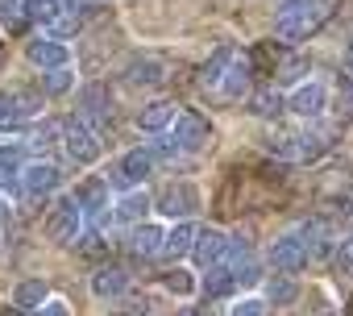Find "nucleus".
Segmentation results:
<instances>
[{"label": "nucleus", "mask_w": 353, "mask_h": 316, "mask_svg": "<svg viewBox=\"0 0 353 316\" xmlns=\"http://www.w3.org/2000/svg\"><path fill=\"white\" fill-rule=\"evenodd\" d=\"M332 9H336V0H279L274 34L283 42H303L332 17Z\"/></svg>", "instance_id": "obj_1"}, {"label": "nucleus", "mask_w": 353, "mask_h": 316, "mask_svg": "<svg viewBox=\"0 0 353 316\" xmlns=\"http://www.w3.org/2000/svg\"><path fill=\"white\" fill-rule=\"evenodd\" d=\"M316 241H320V225H316V221L279 233V237L270 241V250H266V254H270V266H274L279 275H299V270L312 262Z\"/></svg>", "instance_id": "obj_2"}, {"label": "nucleus", "mask_w": 353, "mask_h": 316, "mask_svg": "<svg viewBox=\"0 0 353 316\" xmlns=\"http://www.w3.org/2000/svg\"><path fill=\"white\" fill-rule=\"evenodd\" d=\"M154 171H158V154L150 150V141H141V146H133V150H125V154L117 158L112 171H108L104 179H108V188H112L117 196H125V192L141 188Z\"/></svg>", "instance_id": "obj_3"}, {"label": "nucleus", "mask_w": 353, "mask_h": 316, "mask_svg": "<svg viewBox=\"0 0 353 316\" xmlns=\"http://www.w3.org/2000/svg\"><path fill=\"white\" fill-rule=\"evenodd\" d=\"M266 150L274 158H287V163H312V158H320L328 150V133H320V129H291V133L274 129L266 137Z\"/></svg>", "instance_id": "obj_4"}, {"label": "nucleus", "mask_w": 353, "mask_h": 316, "mask_svg": "<svg viewBox=\"0 0 353 316\" xmlns=\"http://www.w3.org/2000/svg\"><path fill=\"white\" fill-rule=\"evenodd\" d=\"M63 154H67L71 167H92V163H100V154H104V133H96L75 112V117L63 121Z\"/></svg>", "instance_id": "obj_5"}, {"label": "nucleus", "mask_w": 353, "mask_h": 316, "mask_svg": "<svg viewBox=\"0 0 353 316\" xmlns=\"http://www.w3.org/2000/svg\"><path fill=\"white\" fill-rule=\"evenodd\" d=\"M200 208H204V200H200V188H196V184H188V179H170V184H166V188L154 196V213H158L162 221H170V225L192 221Z\"/></svg>", "instance_id": "obj_6"}, {"label": "nucleus", "mask_w": 353, "mask_h": 316, "mask_svg": "<svg viewBox=\"0 0 353 316\" xmlns=\"http://www.w3.org/2000/svg\"><path fill=\"white\" fill-rule=\"evenodd\" d=\"M63 184H67V171L54 158H30L26 167V179H21V196L26 200H59L63 196Z\"/></svg>", "instance_id": "obj_7"}, {"label": "nucleus", "mask_w": 353, "mask_h": 316, "mask_svg": "<svg viewBox=\"0 0 353 316\" xmlns=\"http://www.w3.org/2000/svg\"><path fill=\"white\" fill-rule=\"evenodd\" d=\"M328 83L324 79H299L291 92H287V112L303 125H316L324 112H328Z\"/></svg>", "instance_id": "obj_8"}, {"label": "nucleus", "mask_w": 353, "mask_h": 316, "mask_svg": "<svg viewBox=\"0 0 353 316\" xmlns=\"http://www.w3.org/2000/svg\"><path fill=\"white\" fill-rule=\"evenodd\" d=\"M42 112V100L34 92H0V133H26Z\"/></svg>", "instance_id": "obj_9"}, {"label": "nucleus", "mask_w": 353, "mask_h": 316, "mask_svg": "<svg viewBox=\"0 0 353 316\" xmlns=\"http://www.w3.org/2000/svg\"><path fill=\"white\" fill-rule=\"evenodd\" d=\"M83 225H88V217H83V208H79V200H75V196H59V200H54V208L46 213V237H50V241H59V246L79 241Z\"/></svg>", "instance_id": "obj_10"}, {"label": "nucleus", "mask_w": 353, "mask_h": 316, "mask_svg": "<svg viewBox=\"0 0 353 316\" xmlns=\"http://www.w3.org/2000/svg\"><path fill=\"white\" fill-rule=\"evenodd\" d=\"M170 137H174V146H179V154L188 158V154H200V150L212 141V129H208V121H204L200 112L183 108V112H179V121L170 125Z\"/></svg>", "instance_id": "obj_11"}, {"label": "nucleus", "mask_w": 353, "mask_h": 316, "mask_svg": "<svg viewBox=\"0 0 353 316\" xmlns=\"http://www.w3.org/2000/svg\"><path fill=\"white\" fill-rule=\"evenodd\" d=\"M121 83L133 88V92H154V88L166 83V63L154 59V55H137L121 67Z\"/></svg>", "instance_id": "obj_12"}, {"label": "nucleus", "mask_w": 353, "mask_h": 316, "mask_svg": "<svg viewBox=\"0 0 353 316\" xmlns=\"http://www.w3.org/2000/svg\"><path fill=\"white\" fill-rule=\"evenodd\" d=\"M26 146L21 141H0V196H21V179H26Z\"/></svg>", "instance_id": "obj_13"}, {"label": "nucleus", "mask_w": 353, "mask_h": 316, "mask_svg": "<svg viewBox=\"0 0 353 316\" xmlns=\"http://www.w3.org/2000/svg\"><path fill=\"white\" fill-rule=\"evenodd\" d=\"M26 59L38 67V71H59V67H71V46L50 38V34H38L26 42Z\"/></svg>", "instance_id": "obj_14"}, {"label": "nucleus", "mask_w": 353, "mask_h": 316, "mask_svg": "<svg viewBox=\"0 0 353 316\" xmlns=\"http://www.w3.org/2000/svg\"><path fill=\"white\" fill-rule=\"evenodd\" d=\"M75 200H79V208H83V217L88 221H100V225H108L112 221V188H108V179L100 175V179H88L79 192H75Z\"/></svg>", "instance_id": "obj_15"}, {"label": "nucleus", "mask_w": 353, "mask_h": 316, "mask_svg": "<svg viewBox=\"0 0 353 316\" xmlns=\"http://www.w3.org/2000/svg\"><path fill=\"white\" fill-rule=\"evenodd\" d=\"M75 104H79V117H83L96 133H104V125H108V117H112V96H108V88H104V83H83Z\"/></svg>", "instance_id": "obj_16"}, {"label": "nucleus", "mask_w": 353, "mask_h": 316, "mask_svg": "<svg viewBox=\"0 0 353 316\" xmlns=\"http://www.w3.org/2000/svg\"><path fill=\"white\" fill-rule=\"evenodd\" d=\"M229 241H233V233H225V229H216V225H204L200 233H196V246H192V258L200 262V266H208V270H216L225 258H229Z\"/></svg>", "instance_id": "obj_17"}, {"label": "nucleus", "mask_w": 353, "mask_h": 316, "mask_svg": "<svg viewBox=\"0 0 353 316\" xmlns=\"http://www.w3.org/2000/svg\"><path fill=\"white\" fill-rule=\"evenodd\" d=\"M179 112H183V108L174 104V100H150V104L137 112V129H141V133H154V137H158V133H170V125L179 121Z\"/></svg>", "instance_id": "obj_18"}, {"label": "nucleus", "mask_w": 353, "mask_h": 316, "mask_svg": "<svg viewBox=\"0 0 353 316\" xmlns=\"http://www.w3.org/2000/svg\"><path fill=\"white\" fill-rule=\"evenodd\" d=\"M145 213H154V196H150L145 188H133V192L117 196V204H112V221H121V225H129V229L141 225Z\"/></svg>", "instance_id": "obj_19"}, {"label": "nucleus", "mask_w": 353, "mask_h": 316, "mask_svg": "<svg viewBox=\"0 0 353 316\" xmlns=\"http://www.w3.org/2000/svg\"><path fill=\"white\" fill-rule=\"evenodd\" d=\"M162 241H166V225H158V221H141V225L129 229V250H133L137 258L162 254Z\"/></svg>", "instance_id": "obj_20"}, {"label": "nucleus", "mask_w": 353, "mask_h": 316, "mask_svg": "<svg viewBox=\"0 0 353 316\" xmlns=\"http://www.w3.org/2000/svg\"><path fill=\"white\" fill-rule=\"evenodd\" d=\"M237 55H241V50H237V46H229V42H225V46H216V50H212V59H208V63H204V71H200V83L216 92V88L225 83V75L233 71Z\"/></svg>", "instance_id": "obj_21"}, {"label": "nucleus", "mask_w": 353, "mask_h": 316, "mask_svg": "<svg viewBox=\"0 0 353 316\" xmlns=\"http://www.w3.org/2000/svg\"><path fill=\"white\" fill-rule=\"evenodd\" d=\"M196 233H200V225H196V221H179V225H170V229H166V241H162V258H183V254H192Z\"/></svg>", "instance_id": "obj_22"}, {"label": "nucleus", "mask_w": 353, "mask_h": 316, "mask_svg": "<svg viewBox=\"0 0 353 316\" xmlns=\"http://www.w3.org/2000/svg\"><path fill=\"white\" fill-rule=\"evenodd\" d=\"M125 287H129V275H125L121 266H100V270L92 275V291H96L100 299H117V295H125Z\"/></svg>", "instance_id": "obj_23"}, {"label": "nucleus", "mask_w": 353, "mask_h": 316, "mask_svg": "<svg viewBox=\"0 0 353 316\" xmlns=\"http://www.w3.org/2000/svg\"><path fill=\"white\" fill-rule=\"evenodd\" d=\"M250 75H254V67H250V59L245 55H237V63H233V71L225 75V83L216 88L225 100H241L245 92H250Z\"/></svg>", "instance_id": "obj_24"}, {"label": "nucleus", "mask_w": 353, "mask_h": 316, "mask_svg": "<svg viewBox=\"0 0 353 316\" xmlns=\"http://www.w3.org/2000/svg\"><path fill=\"white\" fill-rule=\"evenodd\" d=\"M30 21H34V13H30V0H0V30L17 34V30H26Z\"/></svg>", "instance_id": "obj_25"}, {"label": "nucleus", "mask_w": 353, "mask_h": 316, "mask_svg": "<svg viewBox=\"0 0 353 316\" xmlns=\"http://www.w3.org/2000/svg\"><path fill=\"white\" fill-rule=\"evenodd\" d=\"M50 146H63V125H59V121L34 125V129H30V150H38V158H42Z\"/></svg>", "instance_id": "obj_26"}, {"label": "nucleus", "mask_w": 353, "mask_h": 316, "mask_svg": "<svg viewBox=\"0 0 353 316\" xmlns=\"http://www.w3.org/2000/svg\"><path fill=\"white\" fill-rule=\"evenodd\" d=\"M250 112H254V117H262V121H270V117L287 112V96H279L274 88H266V92H258V96L250 100Z\"/></svg>", "instance_id": "obj_27"}, {"label": "nucleus", "mask_w": 353, "mask_h": 316, "mask_svg": "<svg viewBox=\"0 0 353 316\" xmlns=\"http://www.w3.org/2000/svg\"><path fill=\"white\" fill-rule=\"evenodd\" d=\"M295 295H299V287H295L291 275H270V279H266V299H270L274 308H287Z\"/></svg>", "instance_id": "obj_28"}, {"label": "nucleus", "mask_w": 353, "mask_h": 316, "mask_svg": "<svg viewBox=\"0 0 353 316\" xmlns=\"http://www.w3.org/2000/svg\"><path fill=\"white\" fill-rule=\"evenodd\" d=\"M71 88H75V71H71V67L42 71V92H46V96H67Z\"/></svg>", "instance_id": "obj_29"}, {"label": "nucleus", "mask_w": 353, "mask_h": 316, "mask_svg": "<svg viewBox=\"0 0 353 316\" xmlns=\"http://www.w3.org/2000/svg\"><path fill=\"white\" fill-rule=\"evenodd\" d=\"M17 304H21V308H42V304H46V283H42V279L21 283V287H17Z\"/></svg>", "instance_id": "obj_30"}, {"label": "nucleus", "mask_w": 353, "mask_h": 316, "mask_svg": "<svg viewBox=\"0 0 353 316\" xmlns=\"http://www.w3.org/2000/svg\"><path fill=\"white\" fill-rule=\"evenodd\" d=\"M162 283H166V291H174V295H192V291H196V279H192V270H183V266H174Z\"/></svg>", "instance_id": "obj_31"}, {"label": "nucleus", "mask_w": 353, "mask_h": 316, "mask_svg": "<svg viewBox=\"0 0 353 316\" xmlns=\"http://www.w3.org/2000/svg\"><path fill=\"white\" fill-rule=\"evenodd\" d=\"M233 316H266V299H258V295H241V299L233 304Z\"/></svg>", "instance_id": "obj_32"}, {"label": "nucleus", "mask_w": 353, "mask_h": 316, "mask_svg": "<svg viewBox=\"0 0 353 316\" xmlns=\"http://www.w3.org/2000/svg\"><path fill=\"white\" fill-rule=\"evenodd\" d=\"M336 266H341L345 275H353V237L341 241V250H336Z\"/></svg>", "instance_id": "obj_33"}, {"label": "nucleus", "mask_w": 353, "mask_h": 316, "mask_svg": "<svg viewBox=\"0 0 353 316\" xmlns=\"http://www.w3.org/2000/svg\"><path fill=\"white\" fill-rule=\"evenodd\" d=\"M38 316H67V304H63V299H50V304L38 312Z\"/></svg>", "instance_id": "obj_34"}, {"label": "nucleus", "mask_w": 353, "mask_h": 316, "mask_svg": "<svg viewBox=\"0 0 353 316\" xmlns=\"http://www.w3.org/2000/svg\"><path fill=\"white\" fill-rule=\"evenodd\" d=\"M345 67H349V75H353V42H349V50H345Z\"/></svg>", "instance_id": "obj_35"}, {"label": "nucleus", "mask_w": 353, "mask_h": 316, "mask_svg": "<svg viewBox=\"0 0 353 316\" xmlns=\"http://www.w3.org/2000/svg\"><path fill=\"white\" fill-rule=\"evenodd\" d=\"M0 213H5V204H0Z\"/></svg>", "instance_id": "obj_36"}]
</instances>
